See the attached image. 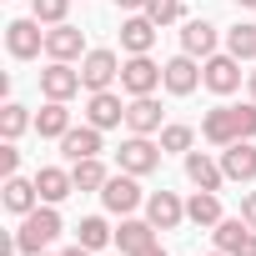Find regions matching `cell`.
<instances>
[{"label":"cell","instance_id":"cell-1","mask_svg":"<svg viewBox=\"0 0 256 256\" xmlns=\"http://www.w3.org/2000/svg\"><path fill=\"white\" fill-rule=\"evenodd\" d=\"M60 236V211L56 206H36L26 221H20V231H16V246L26 251V256H40V251H50V241Z\"/></svg>","mask_w":256,"mask_h":256},{"label":"cell","instance_id":"cell-2","mask_svg":"<svg viewBox=\"0 0 256 256\" xmlns=\"http://www.w3.org/2000/svg\"><path fill=\"white\" fill-rule=\"evenodd\" d=\"M161 146L151 141V136H131V141H120V151H116V161H120V171H131V176H151L156 166H161Z\"/></svg>","mask_w":256,"mask_h":256},{"label":"cell","instance_id":"cell-3","mask_svg":"<svg viewBox=\"0 0 256 256\" xmlns=\"http://www.w3.org/2000/svg\"><path fill=\"white\" fill-rule=\"evenodd\" d=\"M201 86H206L211 96L241 90V60H236V56H206V60H201Z\"/></svg>","mask_w":256,"mask_h":256},{"label":"cell","instance_id":"cell-4","mask_svg":"<svg viewBox=\"0 0 256 256\" xmlns=\"http://www.w3.org/2000/svg\"><path fill=\"white\" fill-rule=\"evenodd\" d=\"M161 70H166V66H156L151 56L120 60V90H126V96H151V90L161 86Z\"/></svg>","mask_w":256,"mask_h":256},{"label":"cell","instance_id":"cell-5","mask_svg":"<svg viewBox=\"0 0 256 256\" xmlns=\"http://www.w3.org/2000/svg\"><path fill=\"white\" fill-rule=\"evenodd\" d=\"M6 50H10L16 60H36V56L46 50L40 20H36V16H30V20H10V26H6Z\"/></svg>","mask_w":256,"mask_h":256},{"label":"cell","instance_id":"cell-6","mask_svg":"<svg viewBox=\"0 0 256 256\" xmlns=\"http://www.w3.org/2000/svg\"><path fill=\"white\" fill-rule=\"evenodd\" d=\"M120 76V56L116 50H86V60H80V80H86V90H110V80Z\"/></svg>","mask_w":256,"mask_h":256},{"label":"cell","instance_id":"cell-7","mask_svg":"<svg viewBox=\"0 0 256 256\" xmlns=\"http://www.w3.org/2000/svg\"><path fill=\"white\" fill-rule=\"evenodd\" d=\"M80 86H86V80H80V70H76L70 60H50V66L40 70V90H46V100H70Z\"/></svg>","mask_w":256,"mask_h":256},{"label":"cell","instance_id":"cell-8","mask_svg":"<svg viewBox=\"0 0 256 256\" xmlns=\"http://www.w3.org/2000/svg\"><path fill=\"white\" fill-rule=\"evenodd\" d=\"M100 201H106V211H116V216H131V211L141 206V186H136V176H131V171L110 176V181L100 186Z\"/></svg>","mask_w":256,"mask_h":256},{"label":"cell","instance_id":"cell-9","mask_svg":"<svg viewBox=\"0 0 256 256\" xmlns=\"http://www.w3.org/2000/svg\"><path fill=\"white\" fill-rule=\"evenodd\" d=\"M161 86L171 90V96H191L196 86H201V66H196V56H171L166 60V70H161Z\"/></svg>","mask_w":256,"mask_h":256},{"label":"cell","instance_id":"cell-10","mask_svg":"<svg viewBox=\"0 0 256 256\" xmlns=\"http://www.w3.org/2000/svg\"><path fill=\"white\" fill-rule=\"evenodd\" d=\"M146 221H151L156 231H171V226L186 221V201H181L176 191H151V196H146Z\"/></svg>","mask_w":256,"mask_h":256},{"label":"cell","instance_id":"cell-11","mask_svg":"<svg viewBox=\"0 0 256 256\" xmlns=\"http://www.w3.org/2000/svg\"><path fill=\"white\" fill-rule=\"evenodd\" d=\"M156 30H161V26H156L146 10H136L131 20L120 26V50H126V56H151V46H156Z\"/></svg>","mask_w":256,"mask_h":256},{"label":"cell","instance_id":"cell-12","mask_svg":"<svg viewBox=\"0 0 256 256\" xmlns=\"http://www.w3.org/2000/svg\"><path fill=\"white\" fill-rule=\"evenodd\" d=\"M46 56H50V60H86V36L60 20V26L46 30Z\"/></svg>","mask_w":256,"mask_h":256},{"label":"cell","instance_id":"cell-13","mask_svg":"<svg viewBox=\"0 0 256 256\" xmlns=\"http://www.w3.org/2000/svg\"><path fill=\"white\" fill-rule=\"evenodd\" d=\"M221 171H226V181H256V146L251 141H231V146H221Z\"/></svg>","mask_w":256,"mask_h":256},{"label":"cell","instance_id":"cell-14","mask_svg":"<svg viewBox=\"0 0 256 256\" xmlns=\"http://www.w3.org/2000/svg\"><path fill=\"white\" fill-rule=\"evenodd\" d=\"M60 156L76 166V161H86V156H100V126H70V131L60 136Z\"/></svg>","mask_w":256,"mask_h":256},{"label":"cell","instance_id":"cell-15","mask_svg":"<svg viewBox=\"0 0 256 256\" xmlns=\"http://www.w3.org/2000/svg\"><path fill=\"white\" fill-rule=\"evenodd\" d=\"M86 120L100 126V131H110V126L126 120V100H120L116 90H90V100H86Z\"/></svg>","mask_w":256,"mask_h":256},{"label":"cell","instance_id":"cell-16","mask_svg":"<svg viewBox=\"0 0 256 256\" xmlns=\"http://www.w3.org/2000/svg\"><path fill=\"white\" fill-rule=\"evenodd\" d=\"M201 136H206L211 146H231V141H241V131H236V106H211L206 120H201Z\"/></svg>","mask_w":256,"mask_h":256},{"label":"cell","instance_id":"cell-17","mask_svg":"<svg viewBox=\"0 0 256 256\" xmlns=\"http://www.w3.org/2000/svg\"><path fill=\"white\" fill-rule=\"evenodd\" d=\"M186 181H191L196 191H221L226 171H221V161H211L206 151H186Z\"/></svg>","mask_w":256,"mask_h":256},{"label":"cell","instance_id":"cell-18","mask_svg":"<svg viewBox=\"0 0 256 256\" xmlns=\"http://www.w3.org/2000/svg\"><path fill=\"white\" fill-rule=\"evenodd\" d=\"M36 191H40L46 206H60V201L76 191V176H70L66 166H40V171H36Z\"/></svg>","mask_w":256,"mask_h":256},{"label":"cell","instance_id":"cell-19","mask_svg":"<svg viewBox=\"0 0 256 256\" xmlns=\"http://www.w3.org/2000/svg\"><path fill=\"white\" fill-rule=\"evenodd\" d=\"M126 126H131V136L161 131V106H156V96H131V106H126Z\"/></svg>","mask_w":256,"mask_h":256},{"label":"cell","instance_id":"cell-20","mask_svg":"<svg viewBox=\"0 0 256 256\" xmlns=\"http://www.w3.org/2000/svg\"><path fill=\"white\" fill-rule=\"evenodd\" d=\"M181 50L186 56H201V60L216 56V26L211 20H186L181 26Z\"/></svg>","mask_w":256,"mask_h":256},{"label":"cell","instance_id":"cell-21","mask_svg":"<svg viewBox=\"0 0 256 256\" xmlns=\"http://www.w3.org/2000/svg\"><path fill=\"white\" fill-rule=\"evenodd\" d=\"M40 206V191H36V176L26 181V176H6V211H16V216H30Z\"/></svg>","mask_w":256,"mask_h":256},{"label":"cell","instance_id":"cell-22","mask_svg":"<svg viewBox=\"0 0 256 256\" xmlns=\"http://www.w3.org/2000/svg\"><path fill=\"white\" fill-rule=\"evenodd\" d=\"M36 131H40L46 141H60V136L70 131V110H66V100H46V106H40V116H36Z\"/></svg>","mask_w":256,"mask_h":256},{"label":"cell","instance_id":"cell-23","mask_svg":"<svg viewBox=\"0 0 256 256\" xmlns=\"http://www.w3.org/2000/svg\"><path fill=\"white\" fill-rule=\"evenodd\" d=\"M186 221H196V226H216V221H221V196H216V191H196V196L186 201Z\"/></svg>","mask_w":256,"mask_h":256},{"label":"cell","instance_id":"cell-24","mask_svg":"<svg viewBox=\"0 0 256 256\" xmlns=\"http://www.w3.org/2000/svg\"><path fill=\"white\" fill-rule=\"evenodd\" d=\"M246 236H251V226H246L241 216H221V221H216V251H226V256H236Z\"/></svg>","mask_w":256,"mask_h":256},{"label":"cell","instance_id":"cell-25","mask_svg":"<svg viewBox=\"0 0 256 256\" xmlns=\"http://www.w3.org/2000/svg\"><path fill=\"white\" fill-rule=\"evenodd\" d=\"M226 56H236V60H256V26H251V20H241V26L226 30Z\"/></svg>","mask_w":256,"mask_h":256},{"label":"cell","instance_id":"cell-26","mask_svg":"<svg viewBox=\"0 0 256 256\" xmlns=\"http://www.w3.org/2000/svg\"><path fill=\"white\" fill-rule=\"evenodd\" d=\"M146 241H156V226L151 221H120V231H116V246L131 256V251H141Z\"/></svg>","mask_w":256,"mask_h":256},{"label":"cell","instance_id":"cell-27","mask_svg":"<svg viewBox=\"0 0 256 256\" xmlns=\"http://www.w3.org/2000/svg\"><path fill=\"white\" fill-rule=\"evenodd\" d=\"M70 176H76V191H100L106 181H110V171L96 161V156H86V161H76L70 166Z\"/></svg>","mask_w":256,"mask_h":256},{"label":"cell","instance_id":"cell-28","mask_svg":"<svg viewBox=\"0 0 256 256\" xmlns=\"http://www.w3.org/2000/svg\"><path fill=\"white\" fill-rule=\"evenodd\" d=\"M76 241H80V246H90V251H100V246H110V241H116V231L106 226V216H86V221L76 226Z\"/></svg>","mask_w":256,"mask_h":256},{"label":"cell","instance_id":"cell-29","mask_svg":"<svg viewBox=\"0 0 256 256\" xmlns=\"http://www.w3.org/2000/svg\"><path fill=\"white\" fill-rule=\"evenodd\" d=\"M30 126H36V116L26 110V106H6V110H0V136H6V141H16V136H26L30 131Z\"/></svg>","mask_w":256,"mask_h":256},{"label":"cell","instance_id":"cell-30","mask_svg":"<svg viewBox=\"0 0 256 256\" xmlns=\"http://www.w3.org/2000/svg\"><path fill=\"white\" fill-rule=\"evenodd\" d=\"M196 146V126H186V120H171V126H161V151H191Z\"/></svg>","mask_w":256,"mask_h":256},{"label":"cell","instance_id":"cell-31","mask_svg":"<svg viewBox=\"0 0 256 256\" xmlns=\"http://www.w3.org/2000/svg\"><path fill=\"white\" fill-rule=\"evenodd\" d=\"M66 10H70V0H30V16H36L40 26H60Z\"/></svg>","mask_w":256,"mask_h":256},{"label":"cell","instance_id":"cell-32","mask_svg":"<svg viewBox=\"0 0 256 256\" xmlns=\"http://www.w3.org/2000/svg\"><path fill=\"white\" fill-rule=\"evenodd\" d=\"M146 16L156 26H171V20H181V0H146Z\"/></svg>","mask_w":256,"mask_h":256},{"label":"cell","instance_id":"cell-33","mask_svg":"<svg viewBox=\"0 0 256 256\" xmlns=\"http://www.w3.org/2000/svg\"><path fill=\"white\" fill-rule=\"evenodd\" d=\"M236 131H241V141H251V136H256V100L236 106Z\"/></svg>","mask_w":256,"mask_h":256},{"label":"cell","instance_id":"cell-34","mask_svg":"<svg viewBox=\"0 0 256 256\" xmlns=\"http://www.w3.org/2000/svg\"><path fill=\"white\" fill-rule=\"evenodd\" d=\"M0 171H6V176H16V171H20V151H16V141L0 146Z\"/></svg>","mask_w":256,"mask_h":256},{"label":"cell","instance_id":"cell-35","mask_svg":"<svg viewBox=\"0 0 256 256\" xmlns=\"http://www.w3.org/2000/svg\"><path fill=\"white\" fill-rule=\"evenodd\" d=\"M241 221L256 231V191H246V196H241Z\"/></svg>","mask_w":256,"mask_h":256},{"label":"cell","instance_id":"cell-36","mask_svg":"<svg viewBox=\"0 0 256 256\" xmlns=\"http://www.w3.org/2000/svg\"><path fill=\"white\" fill-rule=\"evenodd\" d=\"M131 256H166V251H161V241H146V246H141V251H131Z\"/></svg>","mask_w":256,"mask_h":256},{"label":"cell","instance_id":"cell-37","mask_svg":"<svg viewBox=\"0 0 256 256\" xmlns=\"http://www.w3.org/2000/svg\"><path fill=\"white\" fill-rule=\"evenodd\" d=\"M236 256H256V231H251V236L241 241V251H236Z\"/></svg>","mask_w":256,"mask_h":256},{"label":"cell","instance_id":"cell-38","mask_svg":"<svg viewBox=\"0 0 256 256\" xmlns=\"http://www.w3.org/2000/svg\"><path fill=\"white\" fill-rule=\"evenodd\" d=\"M116 6H120V10H131V16H136V10H146V0H116Z\"/></svg>","mask_w":256,"mask_h":256},{"label":"cell","instance_id":"cell-39","mask_svg":"<svg viewBox=\"0 0 256 256\" xmlns=\"http://www.w3.org/2000/svg\"><path fill=\"white\" fill-rule=\"evenodd\" d=\"M60 256H96V251H90V246H80V241H76V246H70V251H60Z\"/></svg>","mask_w":256,"mask_h":256},{"label":"cell","instance_id":"cell-40","mask_svg":"<svg viewBox=\"0 0 256 256\" xmlns=\"http://www.w3.org/2000/svg\"><path fill=\"white\" fill-rule=\"evenodd\" d=\"M246 86H251V100H256V70H251V76H246Z\"/></svg>","mask_w":256,"mask_h":256},{"label":"cell","instance_id":"cell-41","mask_svg":"<svg viewBox=\"0 0 256 256\" xmlns=\"http://www.w3.org/2000/svg\"><path fill=\"white\" fill-rule=\"evenodd\" d=\"M236 6H241V10H256V0H236Z\"/></svg>","mask_w":256,"mask_h":256},{"label":"cell","instance_id":"cell-42","mask_svg":"<svg viewBox=\"0 0 256 256\" xmlns=\"http://www.w3.org/2000/svg\"><path fill=\"white\" fill-rule=\"evenodd\" d=\"M211 256H226V251H211Z\"/></svg>","mask_w":256,"mask_h":256},{"label":"cell","instance_id":"cell-43","mask_svg":"<svg viewBox=\"0 0 256 256\" xmlns=\"http://www.w3.org/2000/svg\"><path fill=\"white\" fill-rule=\"evenodd\" d=\"M40 256H50V251H40Z\"/></svg>","mask_w":256,"mask_h":256}]
</instances>
